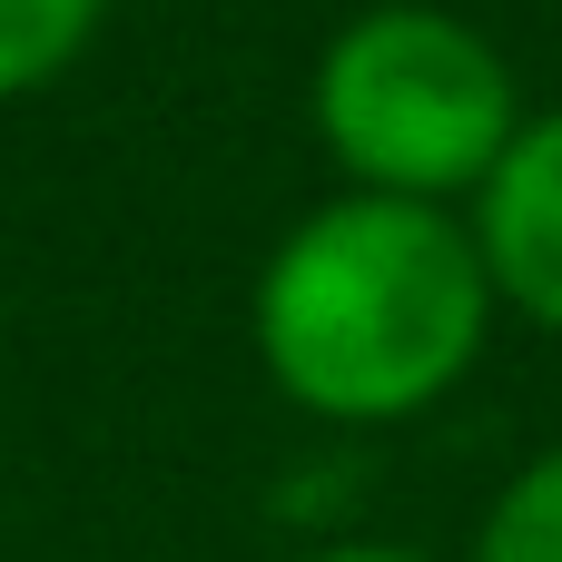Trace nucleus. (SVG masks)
Instances as JSON below:
<instances>
[{"label": "nucleus", "instance_id": "39448f33", "mask_svg": "<svg viewBox=\"0 0 562 562\" xmlns=\"http://www.w3.org/2000/svg\"><path fill=\"white\" fill-rule=\"evenodd\" d=\"M464 562H562V445L533 454L474 524V553Z\"/></svg>", "mask_w": 562, "mask_h": 562}, {"label": "nucleus", "instance_id": "7ed1b4c3", "mask_svg": "<svg viewBox=\"0 0 562 562\" xmlns=\"http://www.w3.org/2000/svg\"><path fill=\"white\" fill-rule=\"evenodd\" d=\"M474 247H484V277H494V306L533 316L562 336V109L524 119L504 168L474 188L464 207Z\"/></svg>", "mask_w": 562, "mask_h": 562}, {"label": "nucleus", "instance_id": "423d86ee", "mask_svg": "<svg viewBox=\"0 0 562 562\" xmlns=\"http://www.w3.org/2000/svg\"><path fill=\"white\" fill-rule=\"evenodd\" d=\"M296 562H425V553H405V543H316Z\"/></svg>", "mask_w": 562, "mask_h": 562}, {"label": "nucleus", "instance_id": "f03ea898", "mask_svg": "<svg viewBox=\"0 0 562 562\" xmlns=\"http://www.w3.org/2000/svg\"><path fill=\"white\" fill-rule=\"evenodd\" d=\"M316 138L346 168V188L366 198H415V207H454L474 198L514 128H524V89L504 69V49L425 0H385L356 10L306 79Z\"/></svg>", "mask_w": 562, "mask_h": 562}, {"label": "nucleus", "instance_id": "20e7f679", "mask_svg": "<svg viewBox=\"0 0 562 562\" xmlns=\"http://www.w3.org/2000/svg\"><path fill=\"white\" fill-rule=\"evenodd\" d=\"M109 0H0V99L49 89L89 40H99Z\"/></svg>", "mask_w": 562, "mask_h": 562}, {"label": "nucleus", "instance_id": "f257e3e1", "mask_svg": "<svg viewBox=\"0 0 562 562\" xmlns=\"http://www.w3.org/2000/svg\"><path fill=\"white\" fill-rule=\"evenodd\" d=\"M494 326L484 247L454 207L326 198L257 267V366L326 425H405L445 405Z\"/></svg>", "mask_w": 562, "mask_h": 562}]
</instances>
